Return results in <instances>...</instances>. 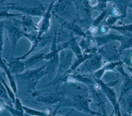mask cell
Returning <instances> with one entry per match:
<instances>
[{"label":"cell","mask_w":132,"mask_h":116,"mask_svg":"<svg viewBox=\"0 0 132 116\" xmlns=\"http://www.w3.org/2000/svg\"><path fill=\"white\" fill-rule=\"evenodd\" d=\"M46 63L41 67L25 71L23 73L15 75L16 77L26 86L27 91L32 96L37 97L39 94L36 90L39 81L45 75Z\"/></svg>","instance_id":"1"},{"label":"cell","mask_w":132,"mask_h":116,"mask_svg":"<svg viewBox=\"0 0 132 116\" xmlns=\"http://www.w3.org/2000/svg\"><path fill=\"white\" fill-rule=\"evenodd\" d=\"M89 99L80 94L74 95L71 98H65L59 105L61 107H71L77 110L89 114L92 116L98 115L100 113L92 110L90 107Z\"/></svg>","instance_id":"2"},{"label":"cell","mask_w":132,"mask_h":116,"mask_svg":"<svg viewBox=\"0 0 132 116\" xmlns=\"http://www.w3.org/2000/svg\"><path fill=\"white\" fill-rule=\"evenodd\" d=\"M1 25L7 30L11 47L13 48H15L17 46L22 38L25 37L26 34L20 28L16 19H4L3 21L1 20Z\"/></svg>","instance_id":"3"},{"label":"cell","mask_w":132,"mask_h":116,"mask_svg":"<svg viewBox=\"0 0 132 116\" xmlns=\"http://www.w3.org/2000/svg\"><path fill=\"white\" fill-rule=\"evenodd\" d=\"M95 80L100 85L103 92L112 105L114 116H122L119 98H118L117 93L112 87L113 85H111V83H105L102 79H95Z\"/></svg>","instance_id":"4"},{"label":"cell","mask_w":132,"mask_h":116,"mask_svg":"<svg viewBox=\"0 0 132 116\" xmlns=\"http://www.w3.org/2000/svg\"><path fill=\"white\" fill-rule=\"evenodd\" d=\"M89 100L98 108L100 113H106V103L107 98L101 89L100 85L96 82L94 85L88 86Z\"/></svg>","instance_id":"5"},{"label":"cell","mask_w":132,"mask_h":116,"mask_svg":"<svg viewBox=\"0 0 132 116\" xmlns=\"http://www.w3.org/2000/svg\"><path fill=\"white\" fill-rule=\"evenodd\" d=\"M5 4L6 5V6L4 7H1V8L6 9L7 10H15L22 12V13L23 14L30 16L42 17L46 10V9H45V7L41 4H40L38 6L35 7L22 6L14 4Z\"/></svg>","instance_id":"6"},{"label":"cell","mask_w":132,"mask_h":116,"mask_svg":"<svg viewBox=\"0 0 132 116\" xmlns=\"http://www.w3.org/2000/svg\"><path fill=\"white\" fill-rule=\"evenodd\" d=\"M59 64L56 75L60 76V78L71 68L73 64V53L67 48L61 51L59 53Z\"/></svg>","instance_id":"7"},{"label":"cell","mask_w":132,"mask_h":116,"mask_svg":"<svg viewBox=\"0 0 132 116\" xmlns=\"http://www.w3.org/2000/svg\"><path fill=\"white\" fill-rule=\"evenodd\" d=\"M55 1L52 2L45 13L41 17L40 21L37 24V29L38 37L41 38L42 36L47 34L50 30L51 26V17L52 15V9Z\"/></svg>","instance_id":"8"},{"label":"cell","mask_w":132,"mask_h":116,"mask_svg":"<svg viewBox=\"0 0 132 116\" xmlns=\"http://www.w3.org/2000/svg\"><path fill=\"white\" fill-rule=\"evenodd\" d=\"M65 99L62 92L55 91L45 95H39L36 97V100L41 103L49 105H60Z\"/></svg>","instance_id":"9"},{"label":"cell","mask_w":132,"mask_h":116,"mask_svg":"<svg viewBox=\"0 0 132 116\" xmlns=\"http://www.w3.org/2000/svg\"><path fill=\"white\" fill-rule=\"evenodd\" d=\"M123 64H122L116 68V70L118 71L122 75L123 81L120 89V95L119 97V102L127 93L132 90V79L125 72Z\"/></svg>","instance_id":"10"},{"label":"cell","mask_w":132,"mask_h":116,"mask_svg":"<svg viewBox=\"0 0 132 116\" xmlns=\"http://www.w3.org/2000/svg\"><path fill=\"white\" fill-rule=\"evenodd\" d=\"M98 53L108 62H116L120 61L121 54L114 45L105 44L98 50Z\"/></svg>","instance_id":"11"},{"label":"cell","mask_w":132,"mask_h":116,"mask_svg":"<svg viewBox=\"0 0 132 116\" xmlns=\"http://www.w3.org/2000/svg\"><path fill=\"white\" fill-rule=\"evenodd\" d=\"M105 63L102 61V56L100 54L92 55L84 62V66L91 74L101 69Z\"/></svg>","instance_id":"12"},{"label":"cell","mask_w":132,"mask_h":116,"mask_svg":"<svg viewBox=\"0 0 132 116\" xmlns=\"http://www.w3.org/2000/svg\"><path fill=\"white\" fill-rule=\"evenodd\" d=\"M59 64V54H56L52 59L46 62L45 74L47 75L48 81H52L57 75Z\"/></svg>","instance_id":"13"},{"label":"cell","mask_w":132,"mask_h":116,"mask_svg":"<svg viewBox=\"0 0 132 116\" xmlns=\"http://www.w3.org/2000/svg\"><path fill=\"white\" fill-rule=\"evenodd\" d=\"M73 2L58 1H55L52 9V13L57 15H68L69 12L71 11L72 3Z\"/></svg>","instance_id":"14"},{"label":"cell","mask_w":132,"mask_h":116,"mask_svg":"<svg viewBox=\"0 0 132 116\" xmlns=\"http://www.w3.org/2000/svg\"><path fill=\"white\" fill-rule=\"evenodd\" d=\"M124 63L122 60L116 61V62H108L105 63L103 66L95 71L93 73L91 74L93 77L95 79H102V78L105 73L106 71H113L116 70V68Z\"/></svg>","instance_id":"15"},{"label":"cell","mask_w":132,"mask_h":116,"mask_svg":"<svg viewBox=\"0 0 132 116\" xmlns=\"http://www.w3.org/2000/svg\"><path fill=\"white\" fill-rule=\"evenodd\" d=\"M1 68L3 69L4 72H5L6 74V76L7 78L9 86L11 88V89L13 90L15 94H16L18 93V86L16 83V80L14 76V74H13L11 71H10L6 61L3 59V58L1 59Z\"/></svg>","instance_id":"16"},{"label":"cell","mask_w":132,"mask_h":116,"mask_svg":"<svg viewBox=\"0 0 132 116\" xmlns=\"http://www.w3.org/2000/svg\"><path fill=\"white\" fill-rule=\"evenodd\" d=\"M6 63L10 71L14 75L21 74L25 71L26 68L25 64L24 61L21 60H18L14 58L13 61H10L9 63H7L6 61Z\"/></svg>","instance_id":"17"},{"label":"cell","mask_w":132,"mask_h":116,"mask_svg":"<svg viewBox=\"0 0 132 116\" xmlns=\"http://www.w3.org/2000/svg\"><path fill=\"white\" fill-rule=\"evenodd\" d=\"M78 37H74L73 35H72L70 40V45L69 48L70 49L74 55L75 56L77 59H79L83 58L84 57V55L83 54L82 49L80 46L79 43H78L76 40Z\"/></svg>","instance_id":"18"},{"label":"cell","mask_w":132,"mask_h":116,"mask_svg":"<svg viewBox=\"0 0 132 116\" xmlns=\"http://www.w3.org/2000/svg\"><path fill=\"white\" fill-rule=\"evenodd\" d=\"M119 103L123 112L131 114L132 112V90L124 95Z\"/></svg>","instance_id":"19"},{"label":"cell","mask_w":132,"mask_h":116,"mask_svg":"<svg viewBox=\"0 0 132 116\" xmlns=\"http://www.w3.org/2000/svg\"><path fill=\"white\" fill-rule=\"evenodd\" d=\"M25 113L28 116H50L53 110L46 109L45 110H37L27 106H23Z\"/></svg>","instance_id":"20"},{"label":"cell","mask_w":132,"mask_h":116,"mask_svg":"<svg viewBox=\"0 0 132 116\" xmlns=\"http://www.w3.org/2000/svg\"><path fill=\"white\" fill-rule=\"evenodd\" d=\"M45 54L43 52H38L37 53L34 54L27 59L24 61L26 67L30 68L32 65H34L36 63L39 62L40 61L44 60V57Z\"/></svg>","instance_id":"21"},{"label":"cell","mask_w":132,"mask_h":116,"mask_svg":"<svg viewBox=\"0 0 132 116\" xmlns=\"http://www.w3.org/2000/svg\"><path fill=\"white\" fill-rule=\"evenodd\" d=\"M110 28L117 31L118 32L121 33L122 35L132 34V24L123 25L122 26L114 25L110 27Z\"/></svg>","instance_id":"22"},{"label":"cell","mask_w":132,"mask_h":116,"mask_svg":"<svg viewBox=\"0 0 132 116\" xmlns=\"http://www.w3.org/2000/svg\"><path fill=\"white\" fill-rule=\"evenodd\" d=\"M0 98L6 103V105L10 106H13V103L11 100L5 87L2 83H1L0 87Z\"/></svg>","instance_id":"23"},{"label":"cell","mask_w":132,"mask_h":116,"mask_svg":"<svg viewBox=\"0 0 132 116\" xmlns=\"http://www.w3.org/2000/svg\"><path fill=\"white\" fill-rule=\"evenodd\" d=\"M1 83H2L4 85V86L5 87V88L6 91H7V92L9 97L10 98L12 102L14 103V101H15L16 98L17 97H16V94H15V93L14 92L13 90L11 89L10 86H8V85L5 81V80L3 78L2 75H1Z\"/></svg>","instance_id":"24"},{"label":"cell","mask_w":132,"mask_h":116,"mask_svg":"<svg viewBox=\"0 0 132 116\" xmlns=\"http://www.w3.org/2000/svg\"><path fill=\"white\" fill-rule=\"evenodd\" d=\"M70 26V28L71 30H72V33L74 32L75 34L77 35V37L79 36H82L84 38H85L87 36V34H86L85 32H84L80 27L77 24L75 23L74 22L72 23L71 25H69Z\"/></svg>","instance_id":"25"},{"label":"cell","mask_w":132,"mask_h":116,"mask_svg":"<svg viewBox=\"0 0 132 116\" xmlns=\"http://www.w3.org/2000/svg\"><path fill=\"white\" fill-rule=\"evenodd\" d=\"M23 14V13H12L8 12V10L4 8H1V17L8 18L9 19L14 18V17L20 18Z\"/></svg>","instance_id":"26"},{"label":"cell","mask_w":132,"mask_h":116,"mask_svg":"<svg viewBox=\"0 0 132 116\" xmlns=\"http://www.w3.org/2000/svg\"><path fill=\"white\" fill-rule=\"evenodd\" d=\"M120 19L119 18L114 16L111 15H108L104 20V25L111 27L114 25H115V23L116 22Z\"/></svg>","instance_id":"27"},{"label":"cell","mask_w":132,"mask_h":116,"mask_svg":"<svg viewBox=\"0 0 132 116\" xmlns=\"http://www.w3.org/2000/svg\"><path fill=\"white\" fill-rule=\"evenodd\" d=\"M23 106L24 105H23L21 101L18 97H16L13 103V107L14 108L21 112H24Z\"/></svg>","instance_id":"28"},{"label":"cell","mask_w":132,"mask_h":116,"mask_svg":"<svg viewBox=\"0 0 132 116\" xmlns=\"http://www.w3.org/2000/svg\"><path fill=\"white\" fill-rule=\"evenodd\" d=\"M110 29V27H109V26H107V25H102V26L101 27V28H100L101 32L102 34H104V35L108 34Z\"/></svg>","instance_id":"29"},{"label":"cell","mask_w":132,"mask_h":116,"mask_svg":"<svg viewBox=\"0 0 132 116\" xmlns=\"http://www.w3.org/2000/svg\"><path fill=\"white\" fill-rule=\"evenodd\" d=\"M3 27L1 25V51L3 50L4 46V36H3Z\"/></svg>","instance_id":"30"},{"label":"cell","mask_w":132,"mask_h":116,"mask_svg":"<svg viewBox=\"0 0 132 116\" xmlns=\"http://www.w3.org/2000/svg\"><path fill=\"white\" fill-rule=\"evenodd\" d=\"M97 30V27H96V26H91L88 29V32L89 34H91V35H93V34H94L96 32Z\"/></svg>","instance_id":"31"},{"label":"cell","mask_w":132,"mask_h":116,"mask_svg":"<svg viewBox=\"0 0 132 116\" xmlns=\"http://www.w3.org/2000/svg\"><path fill=\"white\" fill-rule=\"evenodd\" d=\"M98 1H88V3L92 8L96 7L98 4Z\"/></svg>","instance_id":"32"},{"label":"cell","mask_w":132,"mask_h":116,"mask_svg":"<svg viewBox=\"0 0 132 116\" xmlns=\"http://www.w3.org/2000/svg\"><path fill=\"white\" fill-rule=\"evenodd\" d=\"M60 107H61V106L59 105H58L57 106H56L55 109L54 110H53V111H52V113H51V114H50V116H56V114L58 112V110Z\"/></svg>","instance_id":"33"},{"label":"cell","mask_w":132,"mask_h":116,"mask_svg":"<svg viewBox=\"0 0 132 116\" xmlns=\"http://www.w3.org/2000/svg\"><path fill=\"white\" fill-rule=\"evenodd\" d=\"M6 103L1 99H0V107H1V112H2V111L3 110V109H5V105H6Z\"/></svg>","instance_id":"34"},{"label":"cell","mask_w":132,"mask_h":116,"mask_svg":"<svg viewBox=\"0 0 132 116\" xmlns=\"http://www.w3.org/2000/svg\"><path fill=\"white\" fill-rule=\"evenodd\" d=\"M127 69L129 71V72L131 73V74L132 75V67H129V66H126Z\"/></svg>","instance_id":"35"},{"label":"cell","mask_w":132,"mask_h":116,"mask_svg":"<svg viewBox=\"0 0 132 116\" xmlns=\"http://www.w3.org/2000/svg\"><path fill=\"white\" fill-rule=\"evenodd\" d=\"M73 110H74V109H72L70 112H69L68 113H67L65 115H59V116H69L73 111Z\"/></svg>","instance_id":"36"},{"label":"cell","mask_w":132,"mask_h":116,"mask_svg":"<svg viewBox=\"0 0 132 116\" xmlns=\"http://www.w3.org/2000/svg\"><path fill=\"white\" fill-rule=\"evenodd\" d=\"M122 116H131V114H129V113L123 112V113L122 114Z\"/></svg>","instance_id":"37"},{"label":"cell","mask_w":132,"mask_h":116,"mask_svg":"<svg viewBox=\"0 0 132 116\" xmlns=\"http://www.w3.org/2000/svg\"><path fill=\"white\" fill-rule=\"evenodd\" d=\"M98 116H108L107 115V113H100V114Z\"/></svg>","instance_id":"38"},{"label":"cell","mask_w":132,"mask_h":116,"mask_svg":"<svg viewBox=\"0 0 132 116\" xmlns=\"http://www.w3.org/2000/svg\"><path fill=\"white\" fill-rule=\"evenodd\" d=\"M128 6H129L130 8H131V10H132V1L129 2V4H128Z\"/></svg>","instance_id":"39"},{"label":"cell","mask_w":132,"mask_h":116,"mask_svg":"<svg viewBox=\"0 0 132 116\" xmlns=\"http://www.w3.org/2000/svg\"><path fill=\"white\" fill-rule=\"evenodd\" d=\"M109 116H114V112L112 111V112L111 113V114Z\"/></svg>","instance_id":"40"},{"label":"cell","mask_w":132,"mask_h":116,"mask_svg":"<svg viewBox=\"0 0 132 116\" xmlns=\"http://www.w3.org/2000/svg\"><path fill=\"white\" fill-rule=\"evenodd\" d=\"M131 116H132V112H131Z\"/></svg>","instance_id":"41"},{"label":"cell","mask_w":132,"mask_h":116,"mask_svg":"<svg viewBox=\"0 0 132 116\" xmlns=\"http://www.w3.org/2000/svg\"><path fill=\"white\" fill-rule=\"evenodd\" d=\"M98 115H94V116H98Z\"/></svg>","instance_id":"42"}]
</instances>
